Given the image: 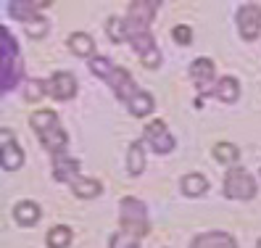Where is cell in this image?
Masks as SVG:
<instances>
[{
	"label": "cell",
	"mask_w": 261,
	"mask_h": 248,
	"mask_svg": "<svg viewBox=\"0 0 261 248\" xmlns=\"http://www.w3.org/2000/svg\"><path fill=\"white\" fill-rule=\"evenodd\" d=\"M29 124H32V130L40 135V143L48 148L53 156H61V153L66 151V130L61 127V121L56 116V111H50V108H42V111H35L32 119H29Z\"/></svg>",
	"instance_id": "1"
},
{
	"label": "cell",
	"mask_w": 261,
	"mask_h": 248,
	"mask_svg": "<svg viewBox=\"0 0 261 248\" xmlns=\"http://www.w3.org/2000/svg\"><path fill=\"white\" fill-rule=\"evenodd\" d=\"M48 3H21V0H11L8 3V11L13 19H19L27 24V35L29 37H45L48 35V21H45V16H40L37 11H42Z\"/></svg>",
	"instance_id": "2"
},
{
	"label": "cell",
	"mask_w": 261,
	"mask_h": 248,
	"mask_svg": "<svg viewBox=\"0 0 261 248\" xmlns=\"http://www.w3.org/2000/svg\"><path fill=\"white\" fill-rule=\"evenodd\" d=\"M124 24H127V40L132 42V48L137 51V56H140L143 66L159 69V66H161V53H159V48H156V40L150 37V29L135 27V24H129V21H124Z\"/></svg>",
	"instance_id": "3"
},
{
	"label": "cell",
	"mask_w": 261,
	"mask_h": 248,
	"mask_svg": "<svg viewBox=\"0 0 261 248\" xmlns=\"http://www.w3.org/2000/svg\"><path fill=\"white\" fill-rule=\"evenodd\" d=\"M121 230L135 238H143L150 232L148 225V209L137 198H121Z\"/></svg>",
	"instance_id": "4"
},
{
	"label": "cell",
	"mask_w": 261,
	"mask_h": 248,
	"mask_svg": "<svg viewBox=\"0 0 261 248\" xmlns=\"http://www.w3.org/2000/svg\"><path fill=\"white\" fill-rule=\"evenodd\" d=\"M224 195L232 201H253L256 198V180L240 166L229 169L224 177Z\"/></svg>",
	"instance_id": "5"
},
{
	"label": "cell",
	"mask_w": 261,
	"mask_h": 248,
	"mask_svg": "<svg viewBox=\"0 0 261 248\" xmlns=\"http://www.w3.org/2000/svg\"><path fill=\"white\" fill-rule=\"evenodd\" d=\"M0 45H3V90H13L19 80V45L8 29L0 32Z\"/></svg>",
	"instance_id": "6"
},
{
	"label": "cell",
	"mask_w": 261,
	"mask_h": 248,
	"mask_svg": "<svg viewBox=\"0 0 261 248\" xmlns=\"http://www.w3.org/2000/svg\"><path fill=\"white\" fill-rule=\"evenodd\" d=\"M238 32L243 40H256L261 35V6L245 3L238 8Z\"/></svg>",
	"instance_id": "7"
},
{
	"label": "cell",
	"mask_w": 261,
	"mask_h": 248,
	"mask_svg": "<svg viewBox=\"0 0 261 248\" xmlns=\"http://www.w3.org/2000/svg\"><path fill=\"white\" fill-rule=\"evenodd\" d=\"M0 161H3V169H8V172H16V169L24 164V151L19 148L16 143V135H13L11 130H3L0 132Z\"/></svg>",
	"instance_id": "8"
},
{
	"label": "cell",
	"mask_w": 261,
	"mask_h": 248,
	"mask_svg": "<svg viewBox=\"0 0 261 248\" xmlns=\"http://www.w3.org/2000/svg\"><path fill=\"white\" fill-rule=\"evenodd\" d=\"M145 140L150 143V148L156 153H169L174 151V137L172 132L166 130V121L164 119H153L148 127H145Z\"/></svg>",
	"instance_id": "9"
},
{
	"label": "cell",
	"mask_w": 261,
	"mask_h": 248,
	"mask_svg": "<svg viewBox=\"0 0 261 248\" xmlns=\"http://www.w3.org/2000/svg\"><path fill=\"white\" fill-rule=\"evenodd\" d=\"M48 92L56 101H71L76 95V80L71 71H56L48 80Z\"/></svg>",
	"instance_id": "10"
},
{
	"label": "cell",
	"mask_w": 261,
	"mask_h": 248,
	"mask_svg": "<svg viewBox=\"0 0 261 248\" xmlns=\"http://www.w3.org/2000/svg\"><path fill=\"white\" fill-rule=\"evenodd\" d=\"M156 11H159L156 0H153V3H148V0H135V3H129V11H127V19H124V21L148 29L150 21L156 19Z\"/></svg>",
	"instance_id": "11"
},
{
	"label": "cell",
	"mask_w": 261,
	"mask_h": 248,
	"mask_svg": "<svg viewBox=\"0 0 261 248\" xmlns=\"http://www.w3.org/2000/svg\"><path fill=\"white\" fill-rule=\"evenodd\" d=\"M111 87H114V92H116V98H121V101H132L135 98V92H137V85H135V80H132V74L127 71V69H121V66H116L114 69V74H111Z\"/></svg>",
	"instance_id": "12"
},
{
	"label": "cell",
	"mask_w": 261,
	"mask_h": 248,
	"mask_svg": "<svg viewBox=\"0 0 261 248\" xmlns=\"http://www.w3.org/2000/svg\"><path fill=\"white\" fill-rule=\"evenodd\" d=\"M190 248H238L235 238L227 235V232H201V235H195Z\"/></svg>",
	"instance_id": "13"
},
{
	"label": "cell",
	"mask_w": 261,
	"mask_h": 248,
	"mask_svg": "<svg viewBox=\"0 0 261 248\" xmlns=\"http://www.w3.org/2000/svg\"><path fill=\"white\" fill-rule=\"evenodd\" d=\"M53 177L58 182H74L76 177H80V161L76 159H69V156H53Z\"/></svg>",
	"instance_id": "14"
},
{
	"label": "cell",
	"mask_w": 261,
	"mask_h": 248,
	"mask_svg": "<svg viewBox=\"0 0 261 248\" xmlns=\"http://www.w3.org/2000/svg\"><path fill=\"white\" fill-rule=\"evenodd\" d=\"M190 77H193V82L198 85V90H206L211 82H214V61L211 58H198L190 64Z\"/></svg>",
	"instance_id": "15"
},
{
	"label": "cell",
	"mask_w": 261,
	"mask_h": 248,
	"mask_svg": "<svg viewBox=\"0 0 261 248\" xmlns=\"http://www.w3.org/2000/svg\"><path fill=\"white\" fill-rule=\"evenodd\" d=\"M179 188L188 198H201L206 190H208V180L201 175V172H190L179 180Z\"/></svg>",
	"instance_id": "16"
},
{
	"label": "cell",
	"mask_w": 261,
	"mask_h": 248,
	"mask_svg": "<svg viewBox=\"0 0 261 248\" xmlns=\"http://www.w3.org/2000/svg\"><path fill=\"white\" fill-rule=\"evenodd\" d=\"M13 219H16V225H21V227H32L40 219V206L35 204V201H21V204L13 206Z\"/></svg>",
	"instance_id": "17"
},
{
	"label": "cell",
	"mask_w": 261,
	"mask_h": 248,
	"mask_svg": "<svg viewBox=\"0 0 261 248\" xmlns=\"http://www.w3.org/2000/svg\"><path fill=\"white\" fill-rule=\"evenodd\" d=\"M71 190H74L76 198L93 201V198H98V195L103 193V185H100L98 180H93V177H76V180L71 182Z\"/></svg>",
	"instance_id": "18"
},
{
	"label": "cell",
	"mask_w": 261,
	"mask_h": 248,
	"mask_svg": "<svg viewBox=\"0 0 261 248\" xmlns=\"http://www.w3.org/2000/svg\"><path fill=\"white\" fill-rule=\"evenodd\" d=\"M69 51L80 58H95V40L85 32H74L69 37Z\"/></svg>",
	"instance_id": "19"
},
{
	"label": "cell",
	"mask_w": 261,
	"mask_h": 248,
	"mask_svg": "<svg viewBox=\"0 0 261 248\" xmlns=\"http://www.w3.org/2000/svg\"><path fill=\"white\" fill-rule=\"evenodd\" d=\"M127 106H129V114H132V116H148L153 108H156V101H153L150 92L137 90V92H135V98H132Z\"/></svg>",
	"instance_id": "20"
},
{
	"label": "cell",
	"mask_w": 261,
	"mask_h": 248,
	"mask_svg": "<svg viewBox=\"0 0 261 248\" xmlns=\"http://www.w3.org/2000/svg\"><path fill=\"white\" fill-rule=\"evenodd\" d=\"M127 169H129L132 177L145 172V151H143V143L140 140H135L129 145V151H127Z\"/></svg>",
	"instance_id": "21"
},
{
	"label": "cell",
	"mask_w": 261,
	"mask_h": 248,
	"mask_svg": "<svg viewBox=\"0 0 261 248\" xmlns=\"http://www.w3.org/2000/svg\"><path fill=\"white\" fill-rule=\"evenodd\" d=\"M217 98L224 103H235L240 98V82L235 77H222L219 85H217Z\"/></svg>",
	"instance_id": "22"
},
{
	"label": "cell",
	"mask_w": 261,
	"mask_h": 248,
	"mask_svg": "<svg viewBox=\"0 0 261 248\" xmlns=\"http://www.w3.org/2000/svg\"><path fill=\"white\" fill-rule=\"evenodd\" d=\"M214 159H217L219 164H235L238 159H240V151H238V145L235 143H227V140H222V143H217L214 145Z\"/></svg>",
	"instance_id": "23"
},
{
	"label": "cell",
	"mask_w": 261,
	"mask_h": 248,
	"mask_svg": "<svg viewBox=\"0 0 261 248\" xmlns=\"http://www.w3.org/2000/svg\"><path fill=\"white\" fill-rule=\"evenodd\" d=\"M48 245L50 248H69L71 245V230L66 225H56L48 232Z\"/></svg>",
	"instance_id": "24"
},
{
	"label": "cell",
	"mask_w": 261,
	"mask_h": 248,
	"mask_svg": "<svg viewBox=\"0 0 261 248\" xmlns=\"http://www.w3.org/2000/svg\"><path fill=\"white\" fill-rule=\"evenodd\" d=\"M45 92H48V82H42V80H24V101L35 103V101L45 98Z\"/></svg>",
	"instance_id": "25"
},
{
	"label": "cell",
	"mask_w": 261,
	"mask_h": 248,
	"mask_svg": "<svg viewBox=\"0 0 261 248\" xmlns=\"http://www.w3.org/2000/svg\"><path fill=\"white\" fill-rule=\"evenodd\" d=\"M109 248H140V238H135V235H129V232L119 230V232L111 235Z\"/></svg>",
	"instance_id": "26"
},
{
	"label": "cell",
	"mask_w": 261,
	"mask_h": 248,
	"mask_svg": "<svg viewBox=\"0 0 261 248\" xmlns=\"http://www.w3.org/2000/svg\"><path fill=\"white\" fill-rule=\"evenodd\" d=\"M90 69H93V74L100 77V80H111V74H114L116 66H111V61H109V58L95 56V58H90Z\"/></svg>",
	"instance_id": "27"
},
{
	"label": "cell",
	"mask_w": 261,
	"mask_h": 248,
	"mask_svg": "<svg viewBox=\"0 0 261 248\" xmlns=\"http://www.w3.org/2000/svg\"><path fill=\"white\" fill-rule=\"evenodd\" d=\"M106 29H109V35H111L114 42H124L127 40V24L121 21V19H109Z\"/></svg>",
	"instance_id": "28"
},
{
	"label": "cell",
	"mask_w": 261,
	"mask_h": 248,
	"mask_svg": "<svg viewBox=\"0 0 261 248\" xmlns=\"http://www.w3.org/2000/svg\"><path fill=\"white\" fill-rule=\"evenodd\" d=\"M172 40L179 42V45H190V42H193V29L185 27V24H177V27L172 29Z\"/></svg>",
	"instance_id": "29"
},
{
	"label": "cell",
	"mask_w": 261,
	"mask_h": 248,
	"mask_svg": "<svg viewBox=\"0 0 261 248\" xmlns=\"http://www.w3.org/2000/svg\"><path fill=\"white\" fill-rule=\"evenodd\" d=\"M256 248H261V240H258V243H256Z\"/></svg>",
	"instance_id": "30"
}]
</instances>
